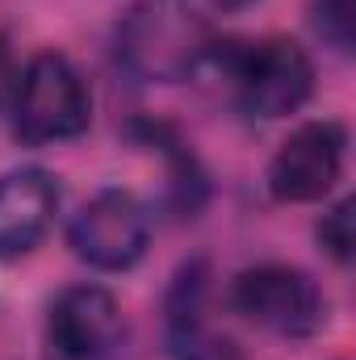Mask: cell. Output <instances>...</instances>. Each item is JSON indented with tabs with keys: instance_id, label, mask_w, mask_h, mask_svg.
<instances>
[{
	"instance_id": "1",
	"label": "cell",
	"mask_w": 356,
	"mask_h": 360,
	"mask_svg": "<svg viewBox=\"0 0 356 360\" xmlns=\"http://www.w3.org/2000/svg\"><path fill=\"white\" fill-rule=\"evenodd\" d=\"M210 55V30L189 0H139L117 25V59L134 80L177 84Z\"/></svg>"
},
{
	"instance_id": "2",
	"label": "cell",
	"mask_w": 356,
	"mask_h": 360,
	"mask_svg": "<svg viewBox=\"0 0 356 360\" xmlns=\"http://www.w3.org/2000/svg\"><path fill=\"white\" fill-rule=\"evenodd\" d=\"M13 113H17V134L25 143H68L89 130L92 96L68 55L42 51L17 76Z\"/></svg>"
},
{
	"instance_id": "3",
	"label": "cell",
	"mask_w": 356,
	"mask_h": 360,
	"mask_svg": "<svg viewBox=\"0 0 356 360\" xmlns=\"http://www.w3.org/2000/svg\"><path fill=\"white\" fill-rule=\"evenodd\" d=\"M227 76L239 109L265 122L298 113L314 92V63L293 38L235 42L227 51Z\"/></svg>"
},
{
	"instance_id": "4",
	"label": "cell",
	"mask_w": 356,
	"mask_h": 360,
	"mask_svg": "<svg viewBox=\"0 0 356 360\" xmlns=\"http://www.w3.org/2000/svg\"><path fill=\"white\" fill-rule=\"evenodd\" d=\"M235 310L281 340H310L327 327V297L310 272L293 264H256L239 272L231 289Z\"/></svg>"
},
{
	"instance_id": "5",
	"label": "cell",
	"mask_w": 356,
	"mask_h": 360,
	"mask_svg": "<svg viewBox=\"0 0 356 360\" xmlns=\"http://www.w3.org/2000/svg\"><path fill=\"white\" fill-rule=\"evenodd\" d=\"M72 252L101 272H126L143 260L151 239V218L143 201L126 188H105L72 218Z\"/></svg>"
},
{
	"instance_id": "6",
	"label": "cell",
	"mask_w": 356,
	"mask_h": 360,
	"mask_svg": "<svg viewBox=\"0 0 356 360\" xmlns=\"http://www.w3.org/2000/svg\"><path fill=\"white\" fill-rule=\"evenodd\" d=\"M348 130L331 117L298 126L268 164V193L285 205L323 201L344 172Z\"/></svg>"
},
{
	"instance_id": "7",
	"label": "cell",
	"mask_w": 356,
	"mask_h": 360,
	"mask_svg": "<svg viewBox=\"0 0 356 360\" xmlns=\"http://www.w3.org/2000/svg\"><path fill=\"white\" fill-rule=\"evenodd\" d=\"M122 344V310L109 289L72 285L46 314L51 360H109Z\"/></svg>"
},
{
	"instance_id": "8",
	"label": "cell",
	"mask_w": 356,
	"mask_h": 360,
	"mask_svg": "<svg viewBox=\"0 0 356 360\" xmlns=\"http://www.w3.org/2000/svg\"><path fill=\"white\" fill-rule=\"evenodd\" d=\"M59 210V184L46 168L0 176V260H17L42 243Z\"/></svg>"
},
{
	"instance_id": "9",
	"label": "cell",
	"mask_w": 356,
	"mask_h": 360,
	"mask_svg": "<svg viewBox=\"0 0 356 360\" xmlns=\"http://www.w3.org/2000/svg\"><path fill=\"white\" fill-rule=\"evenodd\" d=\"M310 25L314 34L340 51V55H352L356 46V0H314L310 4Z\"/></svg>"
},
{
	"instance_id": "10",
	"label": "cell",
	"mask_w": 356,
	"mask_h": 360,
	"mask_svg": "<svg viewBox=\"0 0 356 360\" xmlns=\"http://www.w3.org/2000/svg\"><path fill=\"white\" fill-rule=\"evenodd\" d=\"M172 352H177V360H243L235 340L210 331L205 323H197V327L172 335Z\"/></svg>"
},
{
	"instance_id": "11",
	"label": "cell",
	"mask_w": 356,
	"mask_h": 360,
	"mask_svg": "<svg viewBox=\"0 0 356 360\" xmlns=\"http://www.w3.org/2000/svg\"><path fill=\"white\" fill-rule=\"evenodd\" d=\"M356 201L352 197H344L331 214H323V222H319V243H323V252L331 256V260H340V264H348L352 260V248H356V218H352Z\"/></svg>"
},
{
	"instance_id": "12",
	"label": "cell",
	"mask_w": 356,
	"mask_h": 360,
	"mask_svg": "<svg viewBox=\"0 0 356 360\" xmlns=\"http://www.w3.org/2000/svg\"><path fill=\"white\" fill-rule=\"evenodd\" d=\"M13 92H17V68H13V51H8V42L0 38V105L13 101Z\"/></svg>"
},
{
	"instance_id": "13",
	"label": "cell",
	"mask_w": 356,
	"mask_h": 360,
	"mask_svg": "<svg viewBox=\"0 0 356 360\" xmlns=\"http://www.w3.org/2000/svg\"><path fill=\"white\" fill-rule=\"evenodd\" d=\"M205 4H214V8H222V13H239V8H248V4H256V0H205Z\"/></svg>"
}]
</instances>
